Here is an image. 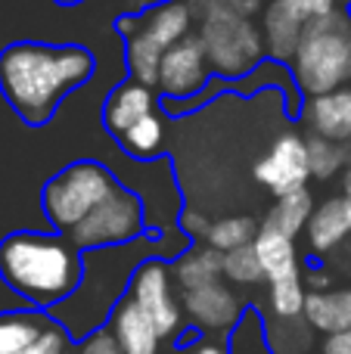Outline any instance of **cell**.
<instances>
[{
	"mask_svg": "<svg viewBox=\"0 0 351 354\" xmlns=\"http://www.w3.org/2000/svg\"><path fill=\"white\" fill-rule=\"evenodd\" d=\"M93 72V56L78 44L16 41L0 53V91L28 124L50 122L62 97Z\"/></svg>",
	"mask_w": 351,
	"mask_h": 354,
	"instance_id": "cell-1",
	"label": "cell"
},
{
	"mask_svg": "<svg viewBox=\"0 0 351 354\" xmlns=\"http://www.w3.org/2000/svg\"><path fill=\"white\" fill-rule=\"evenodd\" d=\"M0 277L25 301L53 311L81 286L84 255L59 233L19 230L0 243Z\"/></svg>",
	"mask_w": 351,
	"mask_h": 354,
	"instance_id": "cell-2",
	"label": "cell"
},
{
	"mask_svg": "<svg viewBox=\"0 0 351 354\" xmlns=\"http://www.w3.org/2000/svg\"><path fill=\"white\" fill-rule=\"evenodd\" d=\"M296 84L308 97L339 91L351 84V16L336 10L327 19L305 25L298 50L292 56Z\"/></svg>",
	"mask_w": 351,
	"mask_h": 354,
	"instance_id": "cell-3",
	"label": "cell"
},
{
	"mask_svg": "<svg viewBox=\"0 0 351 354\" xmlns=\"http://www.w3.org/2000/svg\"><path fill=\"white\" fill-rule=\"evenodd\" d=\"M118 189L115 177L99 162H75L62 168L53 180L44 187L41 205L47 221L59 233H68Z\"/></svg>",
	"mask_w": 351,
	"mask_h": 354,
	"instance_id": "cell-4",
	"label": "cell"
},
{
	"mask_svg": "<svg viewBox=\"0 0 351 354\" xmlns=\"http://www.w3.org/2000/svg\"><path fill=\"white\" fill-rule=\"evenodd\" d=\"M199 41H202L205 56L211 62V72L227 75V78L249 72L265 50V37L252 25V19L234 10L202 12Z\"/></svg>",
	"mask_w": 351,
	"mask_h": 354,
	"instance_id": "cell-5",
	"label": "cell"
},
{
	"mask_svg": "<svg viewBox=\"0 0 351 354\" xmlns=\"http://www.w3.org/2000/svg\"><path fill=\"white\" fill-rule=\"evenodd\" d=\"M146 227L143 218V202L137 199V193L118 187L106 202H99L75 230H68L66 236L78 245L81 252L93 249H115V245H128Z\"/></svg>",
	"mask_w": 351,
	"mask_h": 354,
	"instance_id": "cell-6",
	"label": "cell"
},
{
	"mask_svg": "<svg viewBox=\"0 0 351 354\" xmlns=\"http://www.w3.org/2000/svg\"><path fill=\"white\" fill-rule=\"evenodd\" d=\"M128 295L149 314L155 330L165 336H174L180 330V317H184V305L174 295V274L168 261L162 258H146L131 277Z\"/></svg>",
	"mask_w": 351,
	"mask_h": 354,
	"instance_id": "cell-7",
	"label": "cell"
},
{
	"mask_svg": "<svg viewBox=\"0 0 351 354\" xmlns=\"http://www.w3.org/2000/svg\"><path fill=\"white\" fill-rule=\"evenodd\" d=\"M255 180L274 196H286L305 189L311 180V162H308V140L298 134H283L271 143L265 156L255 162Z\"/></svg>",
	"mask_w": 351,
	"mask_h": 354,
	"instance_id": "cell-8",
	"label": "cell"
},
{
	"mask_svg": "<svg viewBox=\"0 0 351 354\" xmlns=\"http://www.w3.org/2000/svg\"><path fill=\"white\" fill-rule=\"evenodd\" d=\"M209 75H211V62H209V56H205V47H202V41H199V35L184 37V41L174 44L165 53L162 68H159V84L155 87H159L168 100H190L205 87Z\"/></svg>",
	"mask_w": 351,
	"mask_h": 354,
	"instance_id": "cell-9",
	"label": "cell"
},
{
	"mask_svg": "<svg viewBox=\"0 0 351 354\" xmlns=\"http://www.w3.org/2000/svg\"><path fill=\"white\" fill-rule=\"evenodd\" d=\"M184 314L199 326V330H215V333H234V326L243 320V301L227 283H211V286H199L184 292Z\"/></svg>",
	"mask_w": 351,
	"mask_h": 354,
	"instance_id": "cell-10",
	"label": "cell"
},
{
	"mask_svg": "<svg viewBox=\"0 0 351 354\" xmlns=\"http://www.w3.org/2000/svg\"><path fill=\"white\" fill-rule=\"evenodd\" d=\"M305 122H308L314 137L348 147L351 143V84L339 87V91L321 93V97H308Z\"/></svg>",
	"mask_w": 351,
	"mask_h": 354,
	"instance_id": "cell-11",
	"label": "cell"
},
{
	"mask_svg": "<svg viewBox=\"0 0 351 354\" xmlns=\"http://www.w3.org/2000/svg\"><path fill=\"white\" fill-rule=\"evenodd\" d=\"M109 330L122 345V354H159L162 333L149 320V314L137 305L131 295H124L109 314Z\"/></svg>",
	"mask_w": 351,
	"mask_h": 354,
	"instance_id": "cell-12",
	"label": "cell"
},
{
	"mask_svg": "<svg viewBox=\"0 0 351 354\" xmlns=\"http://www.w3.org/2000/svg\"><path fill=\"white\" fill-rule=\"evenodd\" d=\"M190 25H193V10L184 0H162L159 6L137 16L134 35L146 37L149 44H155L159 50L168 53L174 44L190 37Z\"/></svg>",
	"mask_w": 351,
	"mask_h": 354,
	"instance_id": "cell-13",
	"label": "cell"
},
{
	"mask_svg": "<svg viewBox=\"0 0 351 354\" xmlns=\"http://www.w3.org/2000/svg\"><path fill=\"white\" fill-rule=\"evenodd\" d=\"M305 233H308V245L314 255H327V252L339 249L351 236V196L342 193L333 199H323L311 214Z\"/></svg>",
	"mask_w": 351,
	"mask_h": 354,
	"instance_id": "cell-14",
	"label": "cell"
},
{
	"mask_svg": "<svg viewBox=\"0 0 351 354\" xmlns=\"http://www.w3.org/2000/svg\"><path fill=\"white\" fill-rule=\"evenodd\" d=\"M149 112H155V93L153 87L140 84V81H128V84H118L115 91L109 93L103 109V122L106 131L112 137H124L131 128H134L140 118H146Z\"/></svg>",
	"mask_w": 351,
	"mask_h": 354,
	"instance_id": "cell-15",
	"label": "cell"
},
{
	"mask_svg": "<svg viewBox=\"0 0 351 354\" xmlns=\"http://www.w3.org/2000/svg\"><path fill=\"white\" fill-rule=\"evenodd\" d=\"M305 320L314 333H342L351 330V286L345 289H321L305 299Z\"/></svg>",
	"mask_w": 351,
	"mask_h": 354,
	"instance_id": "cell-16",
	"label": "cell"
},
{
	"mask_svg": "<svg viewBox=\"0 0 351 354\" xmlns=\"http://www.w3.org/2000/svg\"><path fill=\"white\" fill-rule=\"evenodd\" d=\"M255 252H258L261 268H265V283H286V280H298L302 277L296 239L283 236V233H274V230H261L255 236Z\"/></svg>",
	"mask_w": 351,
	"mask_h": 354,
	"instance_id": "cell-17",
	"label": "cell"
},
{
	"mask_svg": "<svg viewBox=\"0 0 351 354\" xmlns=\"http://www.w3.org/2000/svg\"><path fill=\"white\" fill-rule=\"evenodd\" d=\"M171 274L184 292L199 286H211V283H218L224 277V255L218 249H211V245H193L174 261Z\"/></svg>",
	"mask_w": 351,
	"mask_h": 354,
	"instance_id": "cell-18",
	"label": "cell"
},
{
	"mask_svg": "<svg viewBox=\"0 0 351 354\" xmlns=\"http://www.w3.org/2000/svg\"><path fill=\"white\" fill-rule=\"evenodd\" d=\"M314 196L305 189H296V193H286L277 196V202L271 205V212L265 214L261 221V230H274V233H283V236L296 239L298 233L308 227L311 214H314Z\"/></svg>",
	"mask_w": 351,
	"mask_h": 354,
	"instance_id": "cell-19",
	"label": "cell"
},
{
	"mask_svg": "<svg viewBox=\"0 0 351 354\" xmlns=\"http://www.w3.org/2000/svg\"><path fill=\"white\" fill-rule=\"evenodd\" d=\"M302 31H305V25L298 22L296 16H290L277 0L267 3L261 37H265V47L271 50V56H277V59H292L298 50V41H302Z\"/></svg>",
	"mask_w": 351,
	"mask_h": 354,
	"instance_id": "cell-20",
	"label": "cell"
},
{
	"mask_svg": "<svg viewBox=\"0 0 351 354\" xmlns=\"http://www.w3.org/2000/svg\"><path fill=\"white\" fill-rule=\"evenodd\" d=\"M53 320L41 314H0V354H19L35 345Z\"/></svg>",
	"mask_w": 351,
	"mask_h": 354,
	"instance_id": "cell-21",
	"label": "cell"
},
{
	"mask_svg": "<svg viewBox=\"0 0 351 354\" xmlns=\"http://www.w3.org/2000/svg\"><path fill=\"white\" fill-rule=\"evenodd\" d=\"M258 233H261V224L255 218H249V214H230V218L211 221L209 233H205V243L224 255V252H234V249H243V245H252Z\"/></svg>",
	"mask_w": 351,
	"mask_h": 354,
	"instance_id": "cell-22",
	"label": "cell"
},
{
	"mask_svg": "<svg viewBox=\"0 0 351 354\" xmlns=\"http://www.w3.org/2000/svg\"><path fill=\"white\" fill-rule=\"evenodd\" d=\"M118 143L124 147V153L137 156V159H153V156L165 147V118L159 115V109L149 112V115L140 118L128 134L118 137Z\"/></svg>",
	"mask_w": 351,
	"mask_h": 354,
	"instance_id": "cell-23",
	"label": "cell"
},
{
	"mask_svg": "<svg viewBox=\"0 0 351 354\" xmlns=\"http://www.w3.org/2000/svg\"><path fill=\"white\" fill-rule=\"evenodd\" d=\"M227 354H274L271 339H267V326L258 311L243 314V320L230 333Z\"/></svg>",
	"mask_w": 351,
	"mask_h": 354,
	"instance_id": "cell-24",
	"label": "cell"
},
{
	"mask_svg": "<svg viewBox=\"0 0 351 354\" xmlns=\"http://www.w3.org/2000/svg\"><path fill=\"white\" fill-rule=\"evenodd\" d=\"M224 280H230L234 286H258V283H265V268H261V258L255 252V243L234 252H224Z\"/></svg>",
	"mask_w": 351,
	"mask_h": 354,
	"instance_id": "cell-25",
	"label": "cell"
},
{
	"mask_svg": "<svg viewBox=\"0 0 351 354\" xmlns=\"http://www.w3.org/2000/svg\"><path fill=\"white\" fill-rule=\"evenodd\" d=\"M308 162H311V177L317 180H330L345 168L348 162V147L333 140H323V137H311L308 140Z\"/></svg>",
	"mask_w": 351,
	"mask_h": 354,
	"instance_id": "cell-26",
	"label": "cell"
},
{
	"mask_svg": "<svg viewBox=\"0 0 351 354\" xmlns=\"http://www.w3.org/2000/svg\"><path fill=\"white\" fill-rule=\"evenodd\" d=\"M311 326L305 317L298 320H274L267 326V339H271L274 354H305L311 345Z\"/></svg>",
	"mask_w": 351,
	"mask_h": 354,
	"instance_id": "cell-27",
	"label": "cell"
},
{
	"mask_svg": "<svg viewBox=\"0 0 351 354\" xmlns=\"http://www.w3.org/2000/svg\"><path fill=\"white\" fill-rule=\"evenodd\" d=\"M290 16H296L302 25L314 22V19H327L336 12V0H277Z\"/></svg>",
	"mask_w": 351,
	"mask_h": 354,
	"instance_id": "cell-28",
	"label": "cell"
},
{
	"mask_svg": "<svg viewBox=\"0 0 351 354\" xmlns=\"http://www.w3.org/2000/svg\"><path fill=\"white\" fill-rule=\"evenodd\" d=\"M19 354H72V336L53 320L35 345H28V348Z\"/></svg>",
	"mask_w": 351,
	"mask_h": 354,
	"instance_id": "cell-29",
	"label": "cell"
},
{
	"mask_svg": "<svg viewBox=\"0 0 351 354\" xmlns=\"http://www.w3.org/2000/svg\"><path fill=\"white\" fill-rule=\"evenodd\" d=\"M75 354H122V345L112 336V330H93L91 336L81 339V345L75 348Z\"/></svg>",
	"mask_w": 351,
	"mask_h": 354,
	"instance_id": "cell-30",
	"label": "cell"
},
{
	"mask_svg": "<svg viewBox=\"0 0 351 354\" xmlns=\"http://www.w3.org/2000/svg\"><path fill=\"white\" fill-rule=\"evenodd\" d=\"M196 6H202V12L234 10V12H243V16H252V12L261 6V0H196Z\"/></svg>",
	"mask_w": 351,
	"mask_h": 354,
	"instance_id": "cell-31",
	"label": "cell"
},
{
	"mask_svg": "<svg viewBox=\"0 0 351 354\" xmlns=\"http://www.w3.org/2000/svg\"><path fill=\"white\" fill-rule=\"evenodd\" d=\"M321 354H351V330L330 333L321 345Z\"/></svg>",
	"mask_w": 351,
	"mask_h": 354,
	"instance_id": "cell-32",
	"label": "cell"
},
{
	"mask_svg": "<svg viewBox=\"0 0 351 354\" xmlns=\"http://www.w3.org/2000/svg\"><path fill=\"white\" fill-rule=\"evenodd\" d=\"M180 224H184V230L190 233L193 239H205V233H209V221L202 218V214H193V212H187L184 214V221H180Z\"/></svg>",
	"mask_w": 351,
	"mask_h": 354,
	"instance_id": "cell-33",
	"label": "cell"
},
{
	"mask_svg": "<svg viewBox=\"0 0 351 354\" xmlns=\"http://www.w3.org/2000/svg\"><path fill=\"white\" fill-rule=\"evenodd\" d=\"M190 354H227V348L218 342H199V345H193Z\"/></svg>",
	"mask_w": 351,
	"mask_h": 354,
	"instance_id": "cell-34",
	"label": "cell"
},
{
	"mask_svg": "<svg viewBox=\"0 0 351 354\" xmlns=\"http://www.w3.org/2000/svg\"><path fill=\"white\" fill-rule=\"evenodd\" d=\"M342 189H345V196H351V159L345 165V174H342Z\"/></svg>",
	"mask_w": 351,
	"mask_h": 354,
	"instance_id": "cell-35",
	"label": "cell"
},
{
	"mask_svg": "<svg viewBox=\"0 0 351 354\" xmlns=\"http://www.w3.org/2000/svg\"><path fill=\"white\" fill-rule=\"evenodd\" d=\"M56 3H78V0H56Z\"/></svg>",
	"mask_w": 351,
	"mask_h": 354,
	"instance_id": "cell-36",
	"label": "cell"
},
{
	"mask_svg": "<svg viewBox=\"0 0 351 354\" xmlns=\"http://www.w3.org/2000/svg\"><path fill=\"white\" fill-rule=\"evenodd\" d=\"M348 16H351V0H348Z\"/></svg>",
	"mask_w": 351,
	"mask_h": 354,
	"instance_id": "cell-37",
	"label": "cell"
},
{
	"mask_svg": "<svg viewBox=\"0 0 351 354\" xmlns=\"http://www.w3.org/2000/svg\"><path fill=\"white\" fill-rule=\"evenodd\" d=\"M187 354H190V351H187Z\"/></svg>",
	"mask_w": 351,
	"mask_h": 354,
	"instance_id": "cell-38",
	"label": "cell"
}]
</instances>
